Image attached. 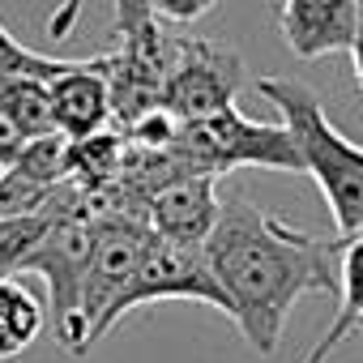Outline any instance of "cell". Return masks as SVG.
<instances>
[{"instance_id":"1","label":"cell","mask_w":363,"mask_h":363,"mask_svg":"<svg viewBox=\"0 0 363 363\" xmlns=\"http://www.w3.org/2000/svg\"><path fill=\"white\" fill-rule=\"evenodd\" d=\"M342 248V235L295 231L244 197L218 206L214 231L201 244L210 274L227 295V316L257 354L278 350L291 308L303 295H337Z\"/></svg>"},{"instance_id":"2","label":"cell","mask_w":363,"mask_h":363,"mask_svg":"<svg viewBox=\"0 0 363 363\" xmlns=\"http://www.w3.org/2000/svg\"><path fill=\"white\" fill-rule=\"evenodd\" d=\"M257 90L278 107L282 128L291 133L303 171L320 184V193L329 201L337 235L342 240L359 235L363 231V145L346 141L329 124L320 99L308 86H299L291 77H257Z\"/></svg>"},{"instance_id":"3","label":"cell","mask_w":363,"mask_h":363,"mask_svg":"<svg viewBox=\"0 0 363 363\" xmlns=\"http://www.w3.org/2000/svg\"><path fill=\"white\" fill-rule=\"evenodd\" d=\"M154 244V231L145 218L133 214H99L94 223V248L82 274V295H77V316L69 329L65 350L86 354L111 325H116V303L128 291L133 274L141 269L145 252Z\"/></svg>"},{"instance_id":"4","label":"cell","mask_w":363,"mask_h":363,"mask_svg":"<svg viewBox=\"0 0 363 363\" xmlns=\"http://www.w3.org/2000/svg\"><path fill=\"white\" fill-rule=\"evenodd\" d=\"M175 154L184 162V171L218 175L235 167H274V171H303L295 141L282 124H261L240 116L235 107H223L201 120H184V128L175 133Z\"/></svg>"},{"instance_id":"5","label":"cell","mask_w":363,"mask_h":363,"mask_svg":"<svg viewBox=\"0 0 363 363\" xmlns=\"http://www.w3.org/2000/svg\"><path fill=\"white\" fill-rule=\"evenodd\" d=\"M73 189H65L48 231L39 235V244L30 248L22 269H39L48 282V299H52V325H56V342H69L73 316H77V295H82V274L94 248V223L99 214L73 206Z\"/></svg>"},{"instance_id":"6","label":"cell","mask_w":363,"mask_h":363,"mask_svg":"<svg viewBox=\"0 0 363 363\" xmlns=\"http://www.w3.org/2000/svg\"><path fill=\"white\" fill-rule=\"evenodd\" d=\"M162 299H197V303H210L227 316V295L214 282L201 244H171V240L154 235L141 269L133 274L128 291L116 303V320L128 316L141 303H162Z\"/></svg>"},{"instance_id":"7","label":"cell","mask_w":363,"mask_h":363,"mask_svg":"<svg viewBox=\"0 0 363 363\" xmlns=\"http://www.w3.org/2000/svg\"><path fill=\"white\" fill-rule=\"evenodd\" d=\"M235 90H240V60L227 48L175 43V65L167 69V82H162V103L175 116L184 120L214 116L231 107Z\"/></svg>"},{"instance_id":"8","label":"cell","mask_w":363,"mask_h":363,"mask_svg":"<svg viewBox=\"0 0 363 363\" xmlns=\"http://www.w3.org/2000/svg\"><path fill=\"white\" fill-rule=\"evenodd\" d=\"M218 218V197H214V175L184 171L167 175L162 184L150 193V231L171 240V244H206Z\"/></svg>"},{"instance_id":"9","label":"cell","mask_w":363,"mask_h":363,"mask_svg":"<svg viewBox=\"0 0 363 363\" xmlns=\"http://www.w3.org/2000/svg\"><path fill=\"white\" fill-rule=\"evenodd\" d=\"M107 65H111V56L73 60L65 73H56V77L48 82L56 133H60L65 141H86V137H94V133L107 124V116H111Z\"/></svg>"},{"instance_id":"10","label":"cell","mask_w":363,"mask_h":363,"mask_svg":"<svg viewBox=\"0 0 363 363\" xmlns=\"http://www.w3.org/2000/svg\"><path fill=\"white\" fill-rule=\"evenodd\" d=\"M359 26V0H282V35L299 60L346 52Z\"/></svg>"},{"instance_id":"11","label":"cell","mask_w":363,"mask_h":363,"mask_svg":"<svg viewBox=\"0 0 363 363\" xmlns=\"http://www.w3.org/2000/svg\"><path fill=\"white\" fill-rule=\"evenodd\" d=\"M354 329H363V235H350L346 240L342 269H337V316L329 320L325 337L299 363H325L346 342V333H354Z\"/></svg>"},{"instance_id":"12","label":"cell","mask_w":363,"mask_h":363,"mask_svg":"<svg viewBox=\"0 0 363 363\" xmlns=\"http://www.w3.org/2000/svg\"><path fill=\"white\" fill-rule=\"evenodd\" d=\"M43 303L18 278H0V359H18L43 333Z\"/></svg>"},{"instance_id":"13","label":"cell","mask_w":363,"mask_h":363,"mask_svg":"<svg viewBox=\"0 0 363 363\" xmlns=\"http://www.w3.org/2000/svg\"><path fill=\"white\" fill-rule=\"evenodd\" d=\"M0 111L9 116V124H13L26 141L56 137L52 94H48V82H43V77H22V82H13L5 94H0Z\"/></svg>"},{"instance_id":"14","label":"cell","mask_w":363,"mask_h":363,"mask_svg":"<svg viewBox=\"0 0 363 363\" xmlns=\"http://www.w3.org/2000/svg\"><path fill=\"white\" fill-rule=\"evenodd\" d=\"M65 189H69V184H60V189H56V197H52V206H48V210H35V214H0V278L22 274V265H26L30 248L39 244V235L48 231V223H52V214H56V206H60Z\"/></svg>"},{"instance_id":"15","label":"cell","mask_w":363,"mask_h":363,"mask_svg":"<svg viewBox=\"0 0 363 363\" xmlns=\"http://www.w3.org/2000/svg\"><path fill=\"white\" fill-rule=\"evenodd\" d=\"M73 60H56V56H39V52H30V48H22L5 26H0V94H5L13 82H22V77H43V82H52L56 73H65Z\"/></svg>"},{"instance_id":"16","label":"cell","mask_w":363,"mask_h":363,"mask_svg":"<svg viewBox=\"0 0 363 363\" xmlns=\"http://www.w3.org/2000/svg\"><path fill=\"white\" fill-rule=\"evenodd\" d=\"M82 5L86 0H60L56 5V13L48 18V35L52 39H69V30L77 26V18H82ZM116 18H120V30L124 35H137V30H145L154 18L141 9V0H116Z\"/></svg>"},{"instance_id":"17","label":"cell","mask_w":363,"mask_h":363,"mask_svg":"<svg viewBox=\"0 0 363 363\" xmlns=\"http://www.w3.org/2000/svg\"><path fill=\"white\" fill-rule=\"evenodd\" d=\"M214 5H218V0H141V9L150 18H162V22H197Z\"/></svg>"},{"instance_id":"18","label":"cell","mask_w":363,"mask_h":363,"mask_svg":"<svg viewBox=\"0 0 363 363\" xmlns=\"http://www.w3.org/2000/svg\"><path fill=\"white\" fill-rule=\"evenodd\" d=\"M22 150H26V137H22L13 124H9V116H5V111H0V171H5V167H13Z\"/></svg>"},{"instance_id":"19","label":"cell","mask_w":363,"mask_h":363,"mask_svg":"<svg viewBox=\"0 0 363 363\" xmlns=\"http://www.w3.org/2000/svg\"><path fill=\"white\" fill-rule=\"evenodd\" d=\"M350 65H354V82L363 86V0H359V26H354V39H350Z\"/></svg>"},{"instance_id":"20","label":"cell","mask_w":363,"mask_h":363,"mask_svg":"<svg viewBox=\"0 0 363 363\" xmlns=\"http://www.w3.org/2000/svg\"><path fill=\"white\" fill-rule=\"evenodd\" d=\"M359 235H363V231H359Z\"/></svg>"}]
</instances>
